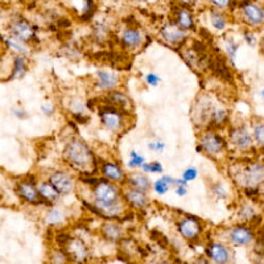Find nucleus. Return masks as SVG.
Returning <instances> with one entry per match:
<instances>
[{
    "label": "nucleus",
    "instance_id": "nucleus-18",
    "mask_svg": "<svg viewBox=\"0 0 264 264\" xmlns=\"http://www.w3.org/2000/svg\"><path fill=\"white\" fill-rule=\"evenodd\" d=\"M231 142L240 149H247L251 147L252 139L245 128H238L231 132Z\"/></svg>",
    "mask_w": 264,
    "mask_h": 264
},
{
    "label": "nucleus",
    "instance_id": "nucleus-36",
    "mask_svg": "<svg viewBox=\"0 0 264 264\" xmlns=\"http://www.w3.org/2000/svg\"><path fill=\"white\" fill-rule=\"evenodd\" d=\"M145 82H147L148 85L149 86H158L159 82H160V78H159L156 74H153V73H151V74H148L147 77H145Z\"/></svg>",
    "mask_w": 264,
    "mask_h": 264
},
{
    "label": "nucleus",
    "instance_id": "nucleus-3",
    "mask_svg": "<svg viewBox=\"0 0 264 264\" xmlns=\"http://www.w3.org/2000/svg\"><path fill=\"white\" fill-rule=\"evenodd\" d=\"M10 31L15 38L20 41H31L36 38V31L35 27L32 26L31 23L27 21L26 19H16L15 21L11 24Z\"/></svg>",
    "mask_w": 264,
    "mask_h": 264
},
{
    "label": "nucleus",
    "instance_id": "nucleus-17",
    "mask_svg": "<svg viewBox=\"0 0 264 264\" xmlns=\"http://www.w3.org/2000/svg\"><path fill=\"white\" fill-rule=\"evenodd\" d=\"M174 23H177L184 31H192V29H194L195 26L192 13L185 7L176 11V21Z\"/></svg>",
    "mask_w": 264,
    "mask_h": 264
},
{
    "label": "nucleus",
    "instance_id": "nucleus-15",
    "mask_svg": "<svg viewBox=\"0 0 264 264\" xmlns=\"http://www.w3.org/2000/svg\"><path fill=\"white\" fill-rule=\"evenodd\" d=\"M66 247H68V254L73 259H76L77 261H82L87 258V249H86V246L79 239H70Z\"/></svg>",
    "mask_w": 264,
    "mask_h": 264
},
{
    "label": "nucleus",
    "instance_id": "nucleus-29",
    "mask_svg": "<svg viewBox=\"0 0 264 264\" xmlns=\"http://www.w3.org/2000/svg\"><path fill=\"white\" fill-rule=\"evenodd\" d=\"M95 12V3L94 0H86L85 7H83V12H82V19L87 20L90 19Z\"/></svg>",
    "mask_w": 264,
    "mask_h": 264
},
{
    "label": "nucleus",
    "instance_id": "nucleus-25",
    "mask_svg": "<svg viewBox=\"0 0 264 264\" xmlns=\"http://www.w3.org/2000/svg\"><path fill=\"white\" fill-rule=\"evenodd\" d=\"M174 180L176 179H172L170 176H163L160 180H158V181L153 184L155 192L160 195H164L168 190H169V186L172 185V184H174Z\"/></svg>",
    "mask_w": 264,
    "mask_h": 264
},
{
    "label": "nucleus",
    "instance_id": "nucleus-38",
    "mask_svg": "<svg viewBox=\"0 0 264 264\" xmlns=\"http://www.w3.org/2000/svg\"><path fill=\"white\" fill-rule=\"evenodd\" d=\"M211 3H213L214 7H217V8H226V7L230 6V2L231 0H210Z\"/></svg>",
    "mask_w": 264,
    "mask_h": 264
},
{
    "label": "nucleus",
    "instance_id": "nucleus-42",
    "mask_svg": "<svg viewBox=\"0 0 264 264\" xmlns=\"http://www.w3.org/2000/svg\"><path fill=\"white\" fill-rule=\"evenodd\" d=\"M261 51H263V53H264V38H263V41H261Z\"/></svg>",
    "mask_w": 264,
    "mask_h": 264
},
{
    "label": "nucleus",
    "instance_id": "nucleus-31",
    "mask_svg": "<svg viewBox=\"0 0 264 264\" xmlns=\"http://www.w3.org/2000/svg\"><path fill=\"white\" fill-rule=\"evenodd\" d=\"M143 163H144V158L140 156L138 152H131V160H129L128 165L131 168H142Z\"/></svg>",
    "mask_w": 264,
    "mask_h": 264
},
{
    "label": "nucleus",
    "instance_id": "nucleus-7",
    "mask_svg": "<svg viewBox=\"0 0 264 264\" xmlns=\"http://www.w3.org/2000/svg\"><path fill=\"white\" fill-rule=\"evenodd\" d=\"M160 33H161V36H163L164 40L173 45L180 44V42L185 40V37H186L185 31H184V29L174 21H170V23H167V24H164L160 29Z\"/></svg>",
    "mask_w": 264,
    "mask_h": 264
},
{
    "label": "nucleus",
    "instance_id": "nucleus-20",
    "mask_svg": "<svg viewBox=\"0 0 264 264\" xmlns=\"http://www.w3.org/2000/svg\"><path fill=\"white\" fill-rule=\"evenodd\" d=\"M102 233H103L104 238L107 240H111V242H118L123 236L122 227L117 224H113V222H108V224L104 225Z\"/></svg>",
    "mask_w": 264,
    "mask_h": 264
},
{
    "label": "nucleus",
    "instance_id": "nucleus-23",
    "mask_svg": "<svg viewBox=\"0 0 264 264\" xmlns=\"http://www.w3.org/2000/svg\"><path fill=\"white\" fill-rule=\"evenodd\" d=\"M211 69L214 70V73L217 74L218 77H222V78L227 79L231 78V74L229 72V68L226 66L225 61L222 58H214V60H210V65H209Z\"/></svg>",
    "mask_w": 264,
    "mask_h": 264
},
{
    "label": "nucleus",
    "instance_id": "nucleus-34",
    "mask_svg": "<svg viewBox=\"0 0 264 264\" xmlns=\"http://www.w3.org/2000/svg\"><path fill=\"white\" fill-rule=\"evenodd\" d=\"M238 48H239L238 44H235L234 41H229V42H227L226 51L231 60H234V57H235V53H236V51H238Z\"/></svg>",
    "mask_w": 264,
    "mask_h": 264
},
{
    "label": "nucleus",
    "instance_id": "nucleus-21",
    "mask_svg": "<svg viewBox=\"0 0 264 264\" xmlns=\"http://www.w3.org/2000/svg\"><path fill=\"white\" fill-rule=\"evenodd\" d=\"M129 185L132 186L134 189H138V190H142V192H148L151 189V181L148 180L147 176L144 174H132L131 177L128 179Z\"/></svg>",
    "mask_w": 264,
    "mask_h": 264
},
{
    "label": "nucleus",
    "instance_id": "nucleus-22",
    "mask_svg": "<svg viewBox=\"0 0 264 264\" xmlns=\"http://www.w3.org/2000/svg\"><path fill=\"white\" fill-rule=\"evenodd\" d=\"M107 99H108V104H113V106L118 107L120 110L126 108L129 104L128 97L120 92H115V90H113V92L110 90V93L107 95Z\"/></svg>",
    "mask_w": 264,
    "mask_h": 264
},
{
    "label": "nucleus",
    "instance_id": "nucleus-14",
    "mask_svg": "<svg viewBox=\"0 0 264 264\" xmlns=\"http://www.w3.org/2000/svg\"><path fill=\"white\" fill-rule=\"evenodd\" d=\"M208 255L215 263L224 264L230 260V251L221 243H211L208 247Z\"/></svg>",
    "mask_w": 264,
    "mask_h": 264
},
{
    "label": "nucleus",
    "instance_id": "nucleus-35",
    "mask_svg": "<svg viewBox=\"0 0 264 264\" xmlns=\"http://www.w3.org/2000/svg\"><path fill=\"white\" fill-rule=\"evenodd\" d=\"M197 176L198 172L194 168H189V169H186L185 172L183 173V179L185 180V181H192V180H194Z\"/></svg>",
    "mask_w": 264,
    "mask_h": 264
},
{
    "label": "nucleus",
    "instance_id": "nucleus-10",
    "mask_svg": "<svg viewBox=\"0 0 264 264\" xmlns=\"http://www.w3.org/2000/svg\"><path fill=\"white\" fill-rule=\"evenodd\" d=\"M17 193H19V195L23 200H26L27 202H31V204L37 205L44 204L45 202V200L41 197L38 190L36 189V186L32 183H28V181H26V183H20L19 185H17Z\"/></svg>",
    "mask_w": 264,
    "mask_h": 264
},
{
    "label": "nucleus",
    "instance_id": "nucleus-16",
    "mask_svg": "<svg viewBox=\"0 0 264 264\" xmlns=\"http://www.w3.org/2000/svg\"><path fill=\"white\" fill-rule=\"evenodd\" d=\"M126 200L129 202V205H132L134 208L136 209H144L148 205V197L145 194V192L142 190H138V189H131L126 193Z\"/></svg>",
    "mask_w": 264,
    "mask_h": 264
},
{
    "label": "nucleus",
    "instance_id": "nucleus-6",
    "mask_svg": "<svg viewBox=\"0 0 264 264\" xmlns=\"http://www.w3.org/2000/svg\"><path fill=\"white\" fill-rule=\"evenodd\" d=\"M177 230L184 238L188 239V240H193V239L198 238L202 227L198 219L193 217H186L177 224Z\"/></svg>",
    "mask_w": 264,
    "mask_h": 264
},
{
    "label": "nucleus",
    "instance_id": "nucleus-40",
    "mask_svg": "<svg viewBox=\"0 0 264 264\" xmlns=\"http://www.w3.org/2000/svg\"><path fill=\"white\" fill-rule=\"evenodd\" d=\"M42 111H44L45 115H52L54 111V108L52 107V104H45V106H42Z\"/></svg>",
    "mask_w": 264,
    "mask_h": 264
},
{
    "label": "nucleus",
    "instance_id": "nucleus-37",
    "mask_svg": "<svg viewBox=\"0 0 264 264\" xmlns=\"http://www.w3.org/2000/svg\"><path fill=\"white\" fill-rule=\"evenodd\" d=\"M148 147H149V149H152V151L161 152L164 148H165V144H164L163 142H151L148 144Z\"/></svg>",
    "mask_w": 264,
    "mask_h": 264
},
{
    "label": "nucleus",
    "instance_id": "nucleus-12",
    "mask_svg": "<svg viewBox=\"0 0 264 264\" xmlns=\"http://www.w3.org/2000/svg\"><path fill=\"white\" fill-rule=\"evenodd\" d=\"M230 240L234 245L246 246L254 240V234H252V231L249 227L236 226L230 231Z\"/></svg>",
    "mask_w": 264,
    "mask_h": 264
},
{
    "label": "nucleus",
    "instance_id": "nucleus-8",
    "mask_svg": "<svg viewBox=\"0 0 264 264\" xmlns=\"http://www.w3.org/2000/svg\"><path fill=\"white\" fill-rule=\"evenodd\" d=\"M242 13L245 20L251 26H259L264 21V10L255 3H245L242 6Z\"/></svg>",
    "mask_w": 264,
    "mask_h": 264
},
{
    "label": "nucleus",
    "instance_id": "nucleus-24",
    "mask_svg": "<svg viewBox=\"0 0 264 264\" xmlns=\"http://www.w3.org/2000/svg\"><path fill=\"white\" fill-rule=\"evenodd\" d=\"M38 193H40V195L44 198L45 201L49 202L56 201L57 198L60 197V193L57 192L56 188H54L51 183L41 184L40 188H38Z\"/></svg>",
    "mask_w": 264,
    "mask_h": 264
},
{
    "label": "nucleus",
    "instance_id": "nucleus-13",
    "mask_svg": "<svg viewBox=\"0 0 264 264\" xmlns=\"http://www.w3.org/2000/svg\"><path fill=\"white\" fill-rule=\"evenodd\" d=\"M122 42L126 48H129V49H136V48L140 47L143 42L142 32L136 28L124 29L122 33Z\"/></svg>",
    "mask_w": 264,
    "mask_h": 264
},
{
    "label": "nucleus",
    "instance_id": "nucleus-4",
    "mask_svg": "<svg viewBox=\"0 0 264 264\" xmlns=\"http://www.w3.org/2000/svg\"><path fill=\"white\" fill-rule=\"evenodd\" d=\"M94 193L97 201L104 202V204L119 202V192H118L117 186L111 183H107V181H98Z\"/></svg>",
    "mask_w": 264,
    "mask_h": 264
},
{
    "label": "nucleus",
    "instance_id": "nucleus-43",
    "mask_svg": "<svg viewBox=\"0 0 264 264\" xmlns=\"http://www.w3.org/2000/svg\"><path fill=\"white\" fill-rule=\"evenodd\" d=\"M261 95H263V98H264V89H263V90H261Z\"/></svg>",
    "mask_w": 264,
    "mask_h": 264
},
{
    "label": "nucleus",
    "instance_id": "nucleus-11",
    "mask_svg": "<svg viewBox=\"0 0 264 264\" xmlns=\"http://www.w3.org/2000/svg\"><path fill=\"white\" fill-rule=\"evenodd\" d=\"M97 87L101 90H114L119 83V78L115 73L107 72V70H99L97 73V79H95Z\"/></svg>",
    "mask_w": 264,
    "mask_h": 264
},
{
    "label": "nucleus",
    "instance_id": "nucleus-19",
    "mask_svg": "<svg viewBox=\"0 0 264 264\" xmlns=\"http://www.w3.org/2000/svg\"><path fill=\"white\" fill-rule=\"evenodd\" d=\"M102 173H103L106 179L115 181V183H120L126 177L124 172L118 167L117 164L114 163H104L102 165Z\"/></svg>",
    "mask_w": 264,
    "mask_h": 264
},
{
    "label": "nucleus",
    "instance_id": "nucleus-28",
    "mask_svg": "<svg viewBox=\"0 0 264 264\" xmlns=\"http://www.w3.org/2000/svg\"><path fill=\"white\" fill-rule=\"evenodd\" d=\"M63 221V214L62 211L57 210V209H53L51 210L49 213L47 214V222L51 225H57V224H61Z\"/></svg>",
    "mask_w": 264,
    "mask_h": 264
},
{
    "label": "nucleus",
    "instance_id": "nucleus-9",
    "mask_svg": "<svg viewBox=\"0 0 264 264\" xmlns=\"http://www.w3.org/2000/svg\"><path fill=\"white\" fill-rule=\"evenodd\" d=\"M49 183L56 188V190L60 194H69L73 190V180L66 173L63 172H56L49 177Z\"/></svg>",
    "mask_w": 264,
    "mask_h": 264
},
{
    "label": "nucleus",
    "instance_id": "nucleus-27",
    "mask_svg": "<svg viewBox=\"0 0 264 264\" xmlns=\"http://www.w3.org/2000/svg\"><path fill=\"white\" fill-rule=\"evenodd\" d=\"M210 20L214 28L218 29V31H222V29L226 28V19H225V16L222 15V13L218 12V11H211Z\"/></svg>",
    "mask_w": 264,
    "mask_h": 264
},
{
    "label": "nucleus",
    "instance_id": "nucleus-26",
    "mask_svg": "<svg viewBox=\"0 0 264 264\" xmlns=\"http://www.w3.org/2000/svg\"><path fill=\"white\" fill-rule=\"evenodd\" d=\"M26 72V60H24L23 57H16L15 66H13V73L12 76H11V78H21V77H24Z\"/></svg>",
    "mask_w": 264,
    "mask_h": 264
},
{
    "label": "nucleus",
    "instance_id": "nucleus-33",
    "mask_svg": "<svg viewBox=\"0 0 264 264\" xmlns=\"http://www.w3.org/2000/svg\"><path fill=\"white\" fill-rule=\"evenodd\" d=\"M254 136H255V140H256L259 144L264 145V123H261V124L255 127Z\"/></svg>",
    "mask_w": 264,
    "mask_h": 264
},
{
    "label": "nucleus",
    "instance_id": "nucleus-2",
    "mask_svg": "<svg viewBox=\"0 0 264 264\" xmlns=\"http://www.w3.org/2000/svg\"><path fill=\"white\" fill-rule=\"evenodd\" d=\"M99 115H101L102 124L110 131L117 132L123 127V117L120 113V108L113 106V104H107L103 106L99 110Z\"/></svg>",
    "mask_w": 264,
    "mask_h": 264
},
{
    "label": "nucleus",
    "instance_id": "nucleus-32",
    "mask_svg": "<svg viewBox=\"0 0 264 264\" xmlns=\"http://www.w3.org/2000/svg\"><path fill=\"white\" fill-rule=\"evenodd\" d=\"M6 44L8 45L10 48H12V49H15L16 52H19V53H27V48L24 47V45L21 44V42H19V41H15L12 40V38H7Z\"/></svg>",
    "mask_w": 264,
    "mask_h": 264
},
{
    "label": "nucleus",
    "instance_id": "nucleus-39",
    "mask_svg": "<svg viewBox=\"0 0 264 264\" xmlns=\"http://www.w3.org/2000/svg\"><path fill=\"white\" fill-rule=\"evenodd\" d=\"M186 186L185 185H177L176 188V194L179 195V197H184V195L186 194Z\"/></svg>",
    "mask_w": 264,
    "mask_h": 264
},
{
    "label": "nucleus",
    "instance_id": "nucleus-30",
    "mask_svg": "<svg viewBox=\"0 0 264 264\" xmlns=\"http://www.w3.org/2000/svg\"><path fill=\"white\" fill-rule=\"evenodd\" d=\"M142 169H143V172H145V173H161L163 172V167H161V164L158 163V161H155V163H148V164L143 163Z\"/></svg>",
    "mask_w": 264,
    "mask_h": 264
},
{
    "label": "nucleus",
    "instance_id": "nucleus-41",
    "mask_svg": "<svg viewBox=\"0 0 264 264\" xmlns=\"http://www.w3.org/2000/svg\"><path fill=\"white\" fill-rule=\"evenodd\" d=\"M180 3L183 4L184 7H190V6H194L195 4V2H197V0H179Z\"/></svg>",
    "mask_w": 264,
    "mask_h": 264
},
{
    "label": "nucleus",
    "instance_id": "nucleus-1",
    "mask_svg": "<svg viewBox=\"0 0 264 264\" xmlns=\"http://www.w3.org/2000/svg\"><path fill=\"white\" fill-rule=\"evenodd\" d=\"M63 158L73 169L85 173L87 176H90V173L95 167L94 155L90 151L87 144L79 139H74L66 145L65 151H63Z\"/></svg>",
    "mask_w": 264,
    "mask_h": 264
},
{
    "label": "nucleus",
    "instance_id": "nucleus-5",
    "mask_svg": "<svg viewBox=\"0 0 264 264\" xmlns=\"http://www.w3.org/2000/svg\"><path fill=\"white\" fill-rule=\"evenodd\" d=\"M201 147L208 155L215 156L225 149V140L215 132H208L202 136Z\"/></svg>",
    "mask_w": 264,
    "mask_h": 264
}]
</instances>
